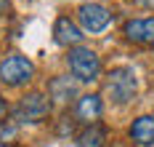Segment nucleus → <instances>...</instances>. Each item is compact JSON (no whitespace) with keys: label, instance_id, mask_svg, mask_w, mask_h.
<instances>
[{"label":"nucleus","instance_id":"6","mask_svg":"<svg viewBox=\"0 0 154 147\" xmlns=\"http://www.w3.org/2000/svg\"><path fill=\"white\" fill-rule=\"evenodd\" d=\"M82 38H85V32L80 30V24H77L75 19H69L66 14H61V16H56V21H53V40L61 46V48H77V46H82Z\"/></svg>","mask_w":154,"mask_h":147},{"label":"nucleus","instance_id":"5","mask_svg":"<svg viewBox=\"0 0 154 147\" xmlns=\"http://www.w3.org/2000/svg\"><path fill=\"white\" fill-rule=\"evenodd\" d=\"M75 21L80 24L82 32L98 35L109 27L112 14H109L106 5H101V3H82V5H77V11H75Z\"/></svg>","mask_w":154,"mask_h":147},{"label":"nucleus","instance_id":"10","mask_svg":"<svg viewBox=\"0 0 154 147\" xmlns=\"http://www.w3.org/2000/svg\"><path fill=\"white\" fill-rule=\"evenodd\" d=\"M48 96H51V102L66 104L69 99L77 96V80L69 78V75H56V78H51V83H48Z\"/></svg>","mask_w":154,"mask_h":147},{"label":"nucleus","instance_id":"7","mask_svg":"<svg viewBox=\"0 0 154 147\" xmlns=\"http://www.w3.org/2000/svg\"><path fill=\"white\" fill-rule=\"evenodd\" d=\"M122 38L133 46H152L154 43V16L128 19L122 24Z\"/></svg>","mask_w":154,"mask_h":147},{"label":"nucleus","instance_id":"1","mask_svg":"<svg viewBox=\"0 0 154 147\" xmlns=\"http://www.w3.org/2000/svg\"><path fill=\"white\" fill-rule=\"evenodd\" d=\"M138 94V78L133 72V67H114L109 70L104 78V96L114 102L117 107L130 104Z\"/></svg>","mask_w":154,"mask_h":147},{"label":"nucleus","instance_id":"8","mask_svg":"<svg viewBox=\"0 0 154 147\" xmlns=\"http://www.w3.org/2000/svg\"><path fill=\"white\" fill-rule=\"evenodd\" d=\"M101 113H104V99L98 96V94H82V96H77L75 118L80 123L91 126V123H96V120L101 118Z\"/></svg>","mask_w":154,"mask_h":147},{"label":"nucleus","instance_id":"4","mask_svg":"<svg viewBox=\"0 0 154 147\" xmlns=\"http://www.w3.org/2000/svg\"><path fill=\"white\" fill-rule=\"evenodd\" d=\"M35 78V62L24 54H8L0 59V83L5 88H21Z\"/></svg>","mask_w":154,"mask_h":147},{"label":"nucleus","instance_id":"11","mask_svg":"<svg viewBox=\"0 0 154 147\" xmlns=\"http://www.w3.org/2000/svg\"><path fill=\"white\" fill-rule=\"evenodd\" d=\"M77 147H104L106 145V129L101 123H91V126H82V131L75 136Z\"/></svg>","mask_w":154,"mask_h":147},{"label":"nucleus","instance_id":"2","mask_svg":"<svg viewBox=\"0 0 154 147\" xmlns=\"http://www.w3.org/2000/svg\"><path fill=\"white\" fill-rule=\"evenodd\" d=\"M66 67L77 83H96L101 80V56L88 46H77L66 51Z\"/></svg>","mask_w":154,"mask_h":147},{"label":"nucleus","instance_id":"3","mask_svg":"<svg viewBox=\"0 0 154 147\" xmlns=\"http://www.w3.org/2000/svg\"><path fill=\"white\" fill-rule=\"evenodd\" d=\"M51 115V96L43 91H27L24 96H19L14 107H11V120L16 126L24 123H43Z\"/></svg>","mask_w":154,"mask_h":147},{"label":"nucleus","instance_id":"9","mask_svg":"<svg viewBox=\"0 0 154 147\" xmlns=\"http://www.w3.org/2000/svg\"><path fill=\"white\" fill-rule=\"evenodd\" d=\"M128 136L136 147H154V115H138L130 123Z\"/></svg>","mask_w":154,"mask_h":147},{"label":"nucleus","instance_id":"12","mask_svg":"<svg viewBox=\"0 0 154 147\" xmlns=\"http://www.w3.org/2000/svg\"><path fill=\"white\" fill-rule=\"evenodd\" d=\"M5 8H8V0H0V16L5 14Z\"/></svg>","mask_w":154,"mask_h":147}]
</instances>
